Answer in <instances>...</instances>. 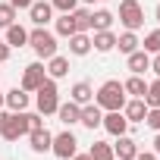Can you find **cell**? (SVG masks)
Here are the masks:
<instances>
[{"label":"cell","instance_id":"1","mask_svg":"<svg viewBox=\"0 0 160 160\" xmlns=\"http://www.w3.org/2000/svg\"><path fill=\"white\" fill-rule=\"evenodd\" d=\"M126 101H129V94H126V88H122L119 78H107V82L94 91V104H98L104 113H107V110H122Z\"/></svg>","mask_w":160,"mask_h":160},{"label":"cell","instance_id":"2","mask_svg":"<svg viewBox=\"0 0 160 160\" xmlns=\"http://www.w3.org/2000/svg\"><path fill=\"white\" fill-rule=\"evenodd\" d=\"M35 107H38L41 116L57 113V107H60V88H57V78L47 75L44 82L38 85V91H35Z\"/></svg>","mask_w":160,"mask_h":160},{"label":"cell","instance_id":"3","mask_svg":"<svg viewBox=\"0 0 160 160\" xmlns=\"http://www.w3.org/2000/svg\"><path fill=\"white\" fill-rule=\"evenodd\" d=\"M28 47L38 53V60H50L57 53V35L47 32V25H35L28 32Z\"/></svg>","mask_w":160,"mask_h":160},{"label":"cell","instance_id":"4","mask_svg":"<svg viewBox=\"0 0 160 160\" xmlns=\"http://www.w3.org/2000/svg\"><path fill=\"white\" fill-rule=\"evenodd\" d=\"M116 19L122 22L126 32H138L144 25V7L138 3V0H119V16Z\"/></svg>","mask_w":160,"mask_h":160},{"label":"cell","instance_id":"5","mask_svg":"<svg viewBox=\"0 0 160 160\" xmlns=\"http://www.w3.org/2000/svg\"><path fill=\"white\" fill-rule=\"evenodd\" d=\"M75 151H78V138H75L69 129H63V132H57V135H53V144H50V154H53V157L69 160Z\"/></svg>","mask_w":160,"mask_h":160},{"label":"cell","instance_id":"6","mask_svg":"<svg viewBox=\"0 0 160 160\" xmlns=\"http://www.w3.org/2000/svg\"><path fill=\"white\" fill-rule=\"evenodd\" d=\"M47 78V69H44V63L41 60H35V63H28L25 69H22V78H19V88H25L28 94L32 91H38V85Z\"/></svg>","mask_w":160,"mask_h":160},{"label":"cell","instance_id":"7","mask_svg":"<svg viewBox=\"0 0 160 160\" xmlns=\"http://www.w3.org/2000/svg\"><path fill=\"white\" fill-rule=\"evenodd\" d=\"M129 126H132V122L126 119V113H122V110H107V113H104V122H101V129H107L113 138H116V135H126V132H129Z\"/></svg>","mask_w":160,"mask_h":160},{"label":"cell","instance_id":"8","mask_svg":"<svg viewBox=\"0 0 160 160\" xmlns=\"http://www.w3.org/2000/svg\"><path fill=\"white\" fill-rule=\"evenodd\" d=\"M3 135L7 141H19L22 135H28V126H25V110L22 113H10V119H7V126H3Z\"/></svg>","mask_w":160,"mask_h":160},{"label":"cell","instance_id":"9","mask_svg":"<svg viewBox=\"0 0 160 160\" xmlns=\"http://www.w3.org/2000/svg\"><path fill=\"white\" fill-rule=\"evenodd\" d=\"M28 104H32V98H28V91L25 88H10L7 91V98H3V107L10 110V113H22V110H28Z\"/></svg>","mask_w":160,"mask_h":160},{"label":"cell","instance_id":"10","mask_svg":"<svg viewBox=\"0 0 160 160\" xmlns=\"http://www.w3.org/2000/svg\"><path fill=\"white\" fill-rule=\"evenodd\" d=\"M28 19L32 25H47L53 19V7H50V0H32V7H28Z\"/></svg>","mask_w":160,"mask_h":160},{"label":"cell","instance_id":"11","mask_svg":"<svg viewBox=\"0 0 160 160\" xmlns=\"http://www.w3.org/2000/svg\"><path fill=\"white\" fill-rule=\"evenodd\" d=\"M113 154H116V160H135V154H138V141H135L132 135H116V141H113Z\"/></svg>","mask_w":160,"mask_h":160},{"label":"cell","instance_id":"12","mask_svg":"<svg viewBox=\"0 0 160 160\" xmlns=\"http://www.w3.org/2000/svg\"><path fill=\"white\" fill-rule=\"evenodd\" d=\"M91 50H98V53H110V50H116V32H113V28L94 32V35H91Z\"/></svg>","mask_w":160,"mask_h":160},{"label":"cell","instance_id":"13","mask_svg":"<svg viewBox=\"0 0 160 160\" xmlns=\"http://www.w3.org/2000/svg\"><path fill=\"white\" fill-rule=\"evenodd\" d=\"M126 66H129V72H132V75H144V72L151 69V53L138 47V50H132V53L126 57Z\"/></svg>","mask_w":160,"mask_h":160},{"label":"cell","instance_id":"14","mask_svg":"<svg viewBox=\"0 0 160 160\" xmlns=\"http://www.w3.org/2000/svg\"><path fill=\"white\" fill-rule=\"evenodd\" d=\"M50 144H53V132H47V129L28 132V148H32V154H47Z\"/></svg>","mask_w":160,"mask_h":160},{"label":"cell","instance_id":"15","mask_svg":"<svg viewBox=\"0 0 160 160\" xmlns=\"http://www.w3.org/2000/svg\"><path fill=\"white\" fill-rule=\"evenodd\" d=\"M78 122H82L85 129H91V132H94V129H101V122H104V110L91 101V104H85V107H82V116H78Z\"/></svg>","mask_w":160,"mask_h":160},{"label":"cell","instance_id":"16","mask_svg":"<svg viewBox=\"0 0 160 160\" xmlns=\"http://www.w3.org/2000/svg\"><path fill=\"white\" fill-rule=\"evenodd\" d=\"M66 41H69V53H72V57H88V53H91V35H88V32H75V35H69Z\"/></svg>","mask_w":160,"mask_h":160},{"label":"cell","instance_id":"17","mask_svg":"<svg viewBox=\"0 0 160 160\" xmlns=\"http://www.w3.org/2000/svg\"><path fill=\"white\" fill-rule=\"evenodd\" d=\"M122 113H126L129 122H144V116H148V104H144V98H129L126 107H122Z\"/></svg>","mask_w":160,"mask_h":160},{"label":"cell","instance_id":"18","mask_svg":"<svg viewBox=\"0 0 160 160\" xmlns=\"http://www.w3.org/2000/svg\"><path fill=\"white\" fill-rule=\"evenodd\" d=\"M57 116H60V122L69 129V126H75V122H78V116H82V107H78L75 101H66V104H60V107H57Z\"/></svg>","mask_w":160,"mask_h":160},{"label":"cell","instance_id":"19","mask_svg":"<svg viewBox=\"0 0 160 160\" xmlns=\"http://www.w3.org/2000/svg\"><path fill=\"white\" fill-rule=\"evenodd\" d=\"M69 101H75L78 107L91 104V101H94V88H91V82H75L72 91H69Z\"/></svg>","mask_w":160,"mask_h":160},{"label":"cell","instance_id":"20","mask_svg":"<svg viewBox=\"0 0 160 160\" xmlns=\"http://www.w3.org/2000/svg\"><path fill=\"white\" fill-rule=\"evenodd\" d=\"M47 75L50 78H63V75H69V57H63V53H53L50 60H47Z\"/></svg>","mask_w":160,"mask_h":160},{"label":"cell","instance_id":"21","mask_svg":"<svg viewBox=\"0 0 160 160\" xmlns=\"http://www.w3.org/2000/svg\"><path fill=\"white\" fill-rule=\"evenodd\" d=\"M7 32V44L10 47H28V28H22L19 22H13L10 28H3Z\"/></svg>","mask_w":160,"mask_h":160},{"label":"cell","instance_id":"22","mask_svg":"<svg viewBox=\"0 0 160 160\" xmlns=\"http://www.w3.org/2000/svg\"><path fill=\"white\" fill-rule=\"evenodd\" d=\"M113 22H116V16H113L110 10H94V13H91V32L113 28Z\"/></svg>","mask_w":160,"mask_h":160},{"label":"cell","instance_id":"23","mask_svg":"<svg viewBox=\"0 0 160 160\" xmlns=\"http://www.w3.org/2000/svg\"><path fill=\"white\" fill-rule=\"evenodd\" d=\"M53 35H57V38H69V35H75L72 13H60V19H53Z\"/></svg>","mask_w":160,"mask_h":160},{"label":"cell","instance_id":"24","mask_svg":"<svg viewBox=\"0 0 160 160\" xmlns=\"http://www.w3.org/2000/svg\"><path fill=\"white\" fill-rule=\"evenodd\" d=\"M122 88H126V94H129V98H144L148 82H144V75H129L126 82H122Z\"/></svg>","mask_w":160,"mask_h":160},{"label":"cell","instance_id":"25","mask_svg":"<svg viewBox=\"0 0 160 160\" xmlns=\"http://www.w3.org/2000/svg\"><path fill=\"white\" fill-rule=\"evenodd\" d=\"M116 47H119V53H132V50H138L141 47V41H138V35L135 32H122V35H116Z\"/></svg>","mask_w":160,"mask_h":160},{"label":"cell","instance_id":"26","mask_svg":"<svg viewBox=\"0 0 160 160\" xmlns=\"http://www.w3.org/2000/svg\"><path fill=\"white\" fill-rule=\"evenodd\" d=\"M88 157H91V160H116V154H113V144H110V141H94V144H91V151H88Z\"/></svg>","mask_w":160,"mask_h":160},{"label":"cell","instance_id":"27","mask_svg":"<svg viewBox=\"0 0 160 160\" xmlns=\"http://www.w3.org/2000/svg\"><path fill=\"white\" fill-rule=\"evenodd\" d=\"M72 22H75V32H91V10L88 7H75Z\"/></svg>","mask_w":160,"mask_h":160},{"label":"cell","instance_id":"28","mask_svg":"<svg viewBox=\"0 0 160 160\" xmlns=\"http://www.w3.org/2000/svg\"><path fill=\"white\" fill-rule=\"evenodd\" d=\"M144 104H148V107H160V78L148 82V91H144Z\"/></svg>","mask_w":160,"mask_h":160},{"label":"cell","instance_id":"29","mask_svg":"<svg viewBox=\"0 0 160 160\" xmlns=\"http://www.w3.org/2000/svg\"><path fill=\"white\" fill-rule=\"evenodd\" d=\"M141 50H148V53H160V28H154V32H148V35H144Z\"/></svg>","mask_w":160,"mask_h":160},{"label":"cell","instance_id":"30","mask_svg":"<svg viewBox=\"0 0 160 160\" xmlns=\"http://www.w3.org/2000/svg\"><path fill=\"white\" fill-rule=\"evenodd\" d=\"M16 22V10L10 7V0H7V3H0V28H10Z\"/></svg>","mask_w":160,"mask_h":160},{"label":"cell","instance_id":"31","mask_svg":"<svg viewBox=\"0 0 160 160\" xmlns=\"http://www.w3.org/2000/svg\"><path fill=\"white\" fill-rule=\"evenodd\" d=\"M144 122H148V129L160 132V107H148V116H144Z\"/></svg>","mask_w":160,"mask_h":160},{"label":"cell","instance_id":"32","mask_svg":"<svg viewBox=\"0 0 160 160\" xmlns=\"http://www.w3.org/2000/svg\"><path fill=\"white\" fill-rule=\"evenodd\" d=\"M25 126H28V132H35V129H44V119H41V113H28V110H25Z\"/></svg>","mask_w":160,"mask_h":160},{"label":"cell","instance_id":"33","mask_svg":"<svg viewBox=\"0 0 160 160\" xmlns=\"http://www.w3.org/2000/svg\"><path fill=\"white\" fill-rule=\"evenodd\" d=\"M50 7L60 10V13H72V10L78 7V0H50Z\"/></svg>","mask_w":160,"mask_h":160},{"label":"cell","instance_id":"34","mask_svg":"<svg viewBox=\"0 0 160 160\" xmlns=\"http://www.w3.org/2000/svg\"><path fill=\"white\" fill-rule=\"evenodd\" d=\"M10 53H13V47H10L7 41H0V63H7V60H10Z\"/></svg>","mask_w":160,"mask_h":160},{"label":"cell","instance_id":"35","mask_svg":"<svg viewBox=\"0 0 160 160\" xmlns=\"http://www.w3.org/2000/svg\"><path fill=\"white\" fill-rule=\"evenodd\" d=\"M151 72L160 78V53H151Z\"/></svg>","mask_w":160,"mask_h":160},{"label":"cell","instance_id":"36","mask_svg":"<svg viewBox=\"0 0 160 160\" xmlns=\"http://www.w3.org/2000/svg\"><path fill=\"white\" fill-rule=\"evenodd\" d=\"M135 160H160V157H157L154 151H138V154H135Z\"/></svg>","mask_w":160,"mask_h":160},{"label":"cell","instance_id":"37","mask_svg":"<svg viewBox=\"0 0 160 160\" xmlns=\"http://www.w3.org/2000/svg\"><path fill=\"white\" fill-rule=\"evenodd\" d=\"M10 7H13V10H28L32 0H10Z\"/></svg>","mask_w":160,"mask_h":160},{"label":"cell","instance_id":"38","mask_svg":"<svg viewBox=\"0 0 160 160\" xmlns=\"http://www.w3.org/2000/svg\"><path fill=\"white\" fill-rule=\"evenodd\" d=\"M7 119H10V110H3V107H0V132H3V126H7Z\"/></svg>","mask_w":160,"mask_h":160},{"label":"cell","instance_id":"39","mask_svg":"<svg viewBox=\"0 0 160 160\" xmlns=\"http://www.w3.org/2000/svg\"><path fill=\"white\" fill-rule=\"evenodd\" d=\"M154 154L160 157V132H154Z\"/></svg>","mask_w":160,"mask_h":160},{"label":"cell","instance_id":"40","mask_svg":"<svg viewBox=\"0 0 160 160\" xmlns=\"http://www.w3.org/2000/svg\"><path fill=\"white\" fill-rule=\"evenodd\" d=\"M69 160H91V157H88V154H78V151H75V154H72Z\"/></svg>","mask_w":160,"mask_h":160},{"label":"cell","instance_id":"41","mask_svg":"<svg viewBox=\"0 0 160 160\" xmlns=\"http://www.w3.org/2000/svg\"><path fill=\"white\" fill-rule=\"evenodd\" d=\"M154 19H157V25H160V3H157V10H154Z\"/></svg>","mask_w":160,"mask_h":160},{"label":"cell","instance_id":"42","mask_svg":"<svg viewBox=\"0 0 160 160\" xmlns=\"http://www.w3.org/2000/svg\"><path fill=\"white\" fill-rule=\"evenodd\" d=\"M78 3H85V7H88V3H94V0H78Z\"/></svg>","mask_w":160,"mask_h":160},{"label":"cell","instance_id":"43","mask_svg":"<svg viewBox=\"0 0 160 160\" xmlns=\"http://www.w3.org/2000/svg\"><path fill=\"white\" fill-rule=\"evenodd\" d=\"M3 98H7V94H3V91H0V107H3Z\"/></svg>","mask_w":160,"mask_h":160},{"label":"cell","instance_id":"44","mask_svg":"<svg viewBox=\"0 0 160 160\" xmlns=\"http://www.w3.org/2000/svg\"><path fill=\"white\" fill-rule=\"evenodd\" d=\"M98 3H107V0H98Z\"/></svg>","mask_w":160,"mask_h":160}]
</instances>
